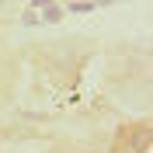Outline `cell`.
<instances>
[{
  "label": "cell",
  "instance_id": "6da1fadb",
  "mask_svg": "<svg viewBox=\"0 0 153 153\" xmlns=\"http://www.w3.org/2000/svg\"><path fill=\"white\" fill-rule=\"evenodd\" d=\"M87 153H97V150H87Z\"/></svg>",
  "mask_w": 153,
  "mask_h": 153
}]
</instances>
